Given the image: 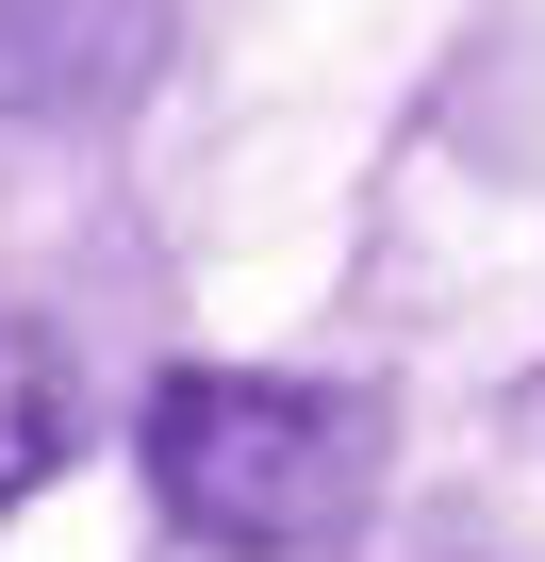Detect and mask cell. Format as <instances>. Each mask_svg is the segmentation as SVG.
Wrapping results in <instances>:
<instances>
[{"mask_svg": "<svg viewBox=\"0 0 545 562\" xmlns=\"http://www.w3.org/2000/svg\"><path fill=\"white\" fill-rule=\"evenodd\" d=\"M133 447H149V496L231 562H298L381 496V397L282 381V364H166Z\"/></svg>", "mask_w": 545, "mask_h": 562, "instance_id": "6da1fadb", "label": "cell"}, {"mask_svg": "<svg viewBox=\"0 0 545 562\" xmlns=\"http://www.w3.org/2000/svg\"><path fill=\"white\" fill-rule=\"evenodd\" d=\"M67 447H83V381H67V348H50L34 315H0V513H18Z\"/></svg>", "mask_w": 545, "mask_h": 562, "instance_id": "7a4b0ae2", "label": "cell"}]
</instances>
